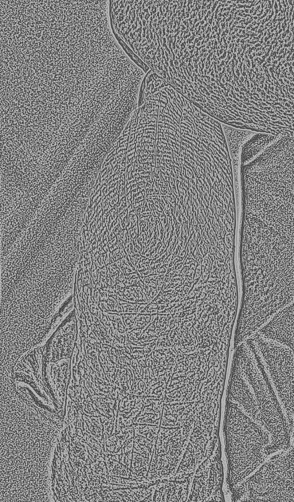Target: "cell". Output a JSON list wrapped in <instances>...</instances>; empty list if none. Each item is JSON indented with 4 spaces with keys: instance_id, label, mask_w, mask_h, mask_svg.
<instances>
[{
    "instance_id": "6da1fadb",
    "label": "cell",
    "mask_w": 294,
    "mask_h": 502,
    "mask_svg": "<svg viewBox=\"0 0 294 502\" xmlns=\"http://www.w3.org/2000/svg\"><path fill=\"white\" fill-rule=\"evenodd\" d=\"M225 415L229 479L235 485L261 465L273 451L269 432L237 403L227 399Z\"/></svg>"
},
{
    "instance_id": "7a4b0ae2",
    "label": "cell",
    "mask_w": 294,
    "mask_h": 502,
    "mask_svg": "<svg viewBox=\"0 0 294 502\" xmlns=\"http://www.w3.org/2000/svg\"><path fill=\"white\" fill-rule=\"evenodd\" d=\"M293 448L271 457L242 484L243 501L294 502Z\"/></svg>"
},
{
    "instance_id": "3957f363",
    "label": "cell",
    "mask_w": 294,
    "mask_h": 502,
    "mask_svg": "<svg viewBox=\"0 0 294 502\" xmlns=\"http://www.w3.org/2000/svg\"><path fill=\"white\" fill-rule=\"evenodd\" d=\"M261 358L289 425H293L294 353L288 347L257 333L249 337Z\"/></svg>"
},
{
    "instance_id": "277c9868",
    "label": "cell",
    "mask_w": 294,
    "mask_h": 502,
    "mask_svg": "<svg viewBox=\"0 0 294 502\" xmlns=\"http://www.w3.org/2000/svg\"><path fill=\"white\" fill-rule=\"evenodd\" d=\"M256 333L294 351V307L290 304L273 315Z\"/></svg>"
},
{
    "instance_id": "5b68a950",
    "label": "cell",
    "mask_w": 294,
    "mask_h": 502,
    "mask_svg": "<svg viewBox=\"0 0 294 502\" xmlns=\"http://www.w3.org/2000/svg\"><path fill=\"white\" fill-rule=\"evenodd\" d=\"M280 137L267 133L256 132L241 148V166L251 162Z\"/></svg>"
},
{
    "instance_id": "8992f818",
    "label": "cell",
    "mask_w": 294,
    "mask_h": 502,
    "mask_svg": "<svg viewBox=\"0 0 294 502\" xmlns=\"http://www.w3.org/2000/svg\"><path fill=\"white\" fill-rule=\"evenodd\" d=\"M224 136L233 163H237L243 145L256 132L237 128L221 124Z\"/></svg>"
},
{
    "instance_id": "52a82bcc",
    "label": "cell",
    "mask_w": 294,
    "mask_h": 502,
    "mask_svg": "<svg viewBox=\"0 0 294 502\" xmlns=\"http://www.w3.org/2000/svg\"><path fill=\"white\" fill-rule=\"evenodd\" d=\"M25 204H27V203H25ZM27 204H32V203H27ZM44 204H48V203H44ZM52 205H53V204H52ZM56 206H58V205H56Z\"/></svg>"
}]
</instances>
